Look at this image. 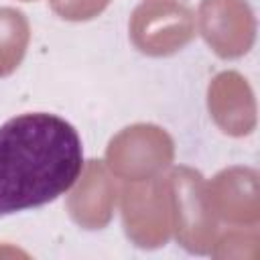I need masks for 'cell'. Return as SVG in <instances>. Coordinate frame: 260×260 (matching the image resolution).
Wrapping results in <instances>:
<instances>
[{"label":"cell","instance_id":"1","mask_svg":"<svg viewBox=\"0 0 260 260\" xmlns=\"http://www.w3.org/2000/svg\"><path fill=\"white\" fill-rule=\"evenodd\" d=\"M83 169L77 130L47 112L0 126V215L41 207L69 191Z\"/></svg>","mask_w":260,"mask_h":260},{"label":"cell","instance_id":"2","mask_svg":"<svg viewBox=\"0 0 260 260\" xmlns=\"http://www.w3.org/2000/svg\"><path fill=\"white\" fill-rule=\"evenodd\" d=\"M173 234L179 244L193 254H211L217 238V217L207 199L203 177L189 169L177 167L167 175Z\"/></svg>","mask_w":260,"mask_h":260},{"label":"cell","instance_id":"3","mask_svg":"<svg viewBox=\"0 0 260 260\" xmlns=\"http://www.w3.org/2000/svg\"><path fill=\"white\" fill-rule=\"evenodd\" d=\"M126 236L140 248L165 246L173 234V211L167 177L130 181L120 191Z\"/></svg>","mask_w":260,"mask_h":260},{"label":"cell","instance_id":"4","mask_svg":"<svg viewBox=\"0 0 260 260\" xmlns=\"http://www.w3.org/2000/svg\"><path fill=\"white\" fill-rule=\"evenodd\" d=\"M175 154L173 138L154 124H134L118 132L108 148L110 171L124 181H146L158 177Z\"/></svg>","mask_w":260,"mask_h":260},{"label":"cell","instance_id":"5","mask_svg":"<svg viewBox=\"0 0 260 260\" xmlns=\"http://www.w3.org/2000/svg\"><path fill=\"white\" fill-rule=\"evenodd\" d=\"M195 37L193 12L177 0H146L134 8L130 39L140 53L165 57Z\"/></svg>","mask_w":260,"mask_h":260},{"label":"cell","instance_id":"6","mask_svg":"<svg viewBox=\"0 0 260 260\" xmlns=\"http://www.w3.org/2000/svg\"><path fill=\"white\" fill-rule=\"evenodd\" d=\"M199 32L207 45L223 59H234L250 51L256 22L246 0H201Z\"/></svg>","mask_w":260,"mask_h":260},{"label":"cell","instance_id":"7","mask_svg":"<svg viewBox=\"0 0 260 260\" xmlns=\"http://www.w3.org/2000/svg\"><path fill=\"white\" fill-rule=\"evenodd\" d=\"M207 199L215 217L234 225H258V173L254 169L232 167L205 183Z\"/></svg>","mask_w":260,"mask_h":260},{"label":"cell","instance_id":"8","mask_svg":"<svg viewBox=\"0 0 260 260\" xmlns=\"http://www.w3.org/2000/svg\"><path fill=\"white\" fill-rule=\"evenodd\" d=\"M207 106L215 124L230 136H246L256 126L252 89L236 71H223L213 77L207 89Z\"/></svg>","mask_w":260,"mask_h":260},{"label":"cell","instance_id":"9","mask_svg":"<svg viewBox=\"0 0 260 260\" xmlns=\"http://www.w3.org/2000/svg\"><path fill=\"white\" fill-rule=\"evenodd\" d=\"M79 183L69 195L67 209L75 223L85 230H102L110 223L118 187L102 160H89L79 175Z\"/></svg>","mask_w":260,"mask_h":260},{"label":"cell","instance_id":"10","mask_svg":"<svg viewBox=\"0 0 260 260\" xmlns=\"http://www.w3.org/2000/svg\"><path fill=\"white\" fill-rule=\"evenodd\" d=\"M30 41L26 16L10 6L0 8V77L10 75L22 61Z\"/></svg>","mask_w":260,"mask_h":260},{"label":"cell","instance_id":"11","mask_svg":"<svg viewBox=\"0 0 260 260\" xmlns=\"http://www.w3.org/2000/svg\"><path fill=\"white\" fill-rule=\"evenodd\" d=\"M53 12L65 20H89L106 10L110 0H49Z\"/></svg>","mask_w":260,"mask_h":260}]
</instances>
